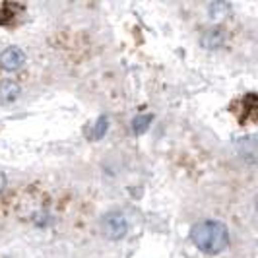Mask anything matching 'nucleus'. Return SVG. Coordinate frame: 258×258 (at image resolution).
Wrapping results in <instances>:
<instances>
[{
  "label": "nucleus",
  "mask_w": 258,
  "mask_h": 258,
  "mask_svg": "<svg viewBox=\"0 0 258 258\" xmlns=\"http://www.w3.org/2000/svg\"><path fill=\"white\" fill-rule=\"evenodd\" d=\"M192 243L206 254H218L229 245V229L218 220H206L194 225L190 231Z\"/></svg>",
  "instance_id": "1"
},
{
  "label": "nucleus",
  "mask_w": 258,
  "mask_h": 258,
  "mask_svg": "<svg viewBox=\"0 0 258 258\" xmlns=\"http://www.w3.org/2000/svg\"><path fill=\"white\" fill-rule=\"evenodd\" d=\"M101 227H103V233L107 239H122L126 231H128V221L126 218L120 214V212H111V214H107L101 221Z\"/></svg>",
  "instance_id": "2"
},
{
  "label": "nucleus",
  "mask_w": 258,
  "mask_h": 258,
  "mask_svg": "<svg viewBox=\"0 0 258 258\" xmlns=\"http://www.w3.org/2000/svg\"><path fill=\"white\" fill-rule=\"evenodd\" d=\"M24 62H26V54L18 47H8L0 54V64H2L4 70H10V72L20 70L24 66Z\"/></svg>",
  "instance_id": "3"
},
{
  "label": "nucleus",
  "mask_w": 258,
  "mask_h": 258,
  "mask_svg": "<svg viewBox=\"0 0 258 258\" xmlns=\"http://www.w3.org/2000/svg\"><path fill=\"white\" fill-rule=\"evenodd\" d=\"M223 41H225V35H223V31L221 29H208L206 33L202 35V45L206 47V49H218L223 45Z\"/></svg>",
  "instance_id": "4"
},
{
  "label": "nucleus",
  "mask_w": 258,
  "mask_h": 258,
  "mask_svg": "<svg viewBox=\"0 0 258 258\" xmlns=\"http://www.w3.org/2000/svg\"><path fill=\"white\" fill-rule=\"evenodd\" d=\"M18 93H20V86L12 82V80H6L2 86H0V99L4 101V103H10L14 101L16 97H18Z\"/></svg>",
  "instance_id": "5"
},
{
  "label": "nucleus",
  "mask_w": 258,
  "mask_h": 258,
  "mask_svg": "<svg viewBox=\"0 0 258 258\" xmlns=\"http://www.w3.org/2000/svg\"><path fill=\"white\" fill-rule=\"evenodd\" d=\"M152 120H154V116L152 115H138L136 116V118L132 120V130H134V134H144L146 130L150 128Z\"/></svg>",
  "instance_id": "6"
},
{
  "label": "nucleus",
  "mask_w": 258,
  "mask_h": 258,
  "mask_svg": "<svg viewBox=\"0 0 258 258\" xmlns=\"http://www.w3.org/2000/svg\"><path fill=\"white\" fill-rule=\"evenodd\" d=\"M109 128V120H107V116H99L97 118V122L93 124V132H91V136L95 138V140H99V138H103L105 132Z\"/></svg>",
  "instance_id": "7"
},
{
  "label": "nucleus",
  "mask_w": 258,
  "mask_h": 258,
  "mask_svg": "<svg viewBox=\"0 0 258 258\" xmlns=\"http://www.w3.org/2000/svg\"><path fill=\"white\" fill-rule=\"evenodd\" d=\"M227 12H229V6L223 4V2H216V4L210 6V16H212V20H221V18L227 16Z\"/></svg>",
  "instance_id": "8"
},
{
  "label": "nucleus",
  "mask_w": 258,
  "mask_h": 258,
  "mask_svg": "<svg viewBox=\"0 0 258 258\" xmlns=\"http://www.w3.org/2000/svg\"><path fill=\"white\" fill-rule=\"evenodd\" d=\"M6 186V177H4V173L0 171V192H2V188Z\"/></svg>",
  "instance_id": "9"
}]
</instances>
